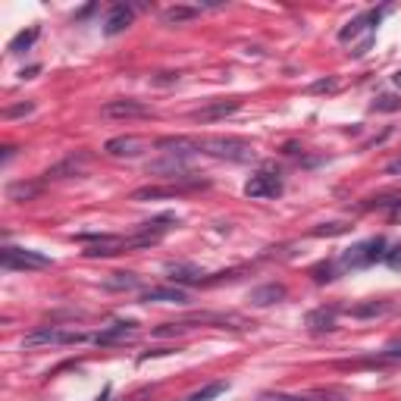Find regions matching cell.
I'll list each match as a JSON object with an SVG mask.
<instances>
[{
  "label": "cell",
  "instance_id": "obj_15",
  "mask_svg": "<svg viewBox=\"0 0 401 401\" xmlns=\"http://www.w3.org/2000/svg\"><path fill=\"white\" fill-rule=\"evenodd\" d=\"M389 10V7H386ZM386 10H370V13H364V16H358V19H351L348 22L342 32H338V41H351L354 35H360V28H373V25H380V19H382V13Z\"/></svg>",
  "mask_w": 401,
  "mask_h": 401
},
{
  "label": "cell",
  "instance_id": "obj_32",
  "mask_svg": "<svg viewBox=\"0 0 401 401\" xmlns=\"http://www.w3.org/2000/svg\"><path fill=\"white\" fill-rule=\"evenodd\" d=\"M386 267L395 270V273H401V245H395L392 251H386Z\"/></svg>",
  "mask_w": 401,
  "mask_h": 401
},
{
  "label": "cell",
  "instance_id": "obj_14",
  "mask_svg": "<svg viewBox=\"0 0 401 401\" xmlns=\"http://www.w3.org/2000/svg\"><path fill=\"white\" fill-rule=\"evenodd\" d=\"M185 163H188V157L163 154L160 160L148 163V173H160V176H176V179H182V176H188V173H185Z\"/></svg>",
  "mask_w": 401,
  "mask_h": 401
},
{
  "label": "cell",
  "instance_id": "obj_1",
  "mask_svg": "<svg viewBox=\"0 0 401 401\" xmlns=\"http://www.w3.org/2000/svg\"><path fill=\"white\" fill-rule=\"evenodd\" d=\"M197 151L219 157V160H232V163L257 160V151H254L251 141L235 138V135H204V138H197Z\"/></svg>",
  "mask_w": 401,
  "mask_h": 401
},
{
  "label": "cell",
  "instance_id": "obj_17",
  "mask_svg": "<svg viewBox=\"0 0 401 401\" xmlns=\"http://www.w3.org/2000/svg\"><path fill=\"white\" fill-rule=\"evenodd\" d=\"M392 310H395L392 301H360V304H354V307H348V314H351L354 320H373V317H386Z\"/></svg>",
  "mask_w": 401,
  "mask_h": 401
},
{
  "label": "cell",
  "instance_id": "obj_24",
  "mask_svg": "<svg viewBox=\"0 0 401 401\" xmlns=\"http://www.w3.org/2000/svg\"><path fill=\"white\" fill-rule=\"evenodd\" d=\"M38 191H41V185L38 182H13V185H7L10 201H32V197H38Z\"/></svg>",
  "mask_w": 401,
  "mask_h": 401
},
{
  "label": "cell",
  "instance_id": "obj_18",
  "mask_svg": "<svg viewBox=\"0 0 401 401\" xmlns=\"http://www.w3.org/2000/svg\"><path fill=\"white\" fill-rule=\"evenodd\" d=\"M282 298H285V285H279V282H267V285H257V289H251V304H257V307L279 304Z\"/></svg>",
  "mask_w": 401,
  "mask_h": 401
},
{
  "label": "cell",
  "instance_id": "obj_11",
  "mask_svg": "<svg viewBox=\"0 0 401 401\" xmlns=\"http://www.w3.org/2000/svg\"><path fill=\"white\" fill-rule=\"evenodd\" d=\"M135 336H138V323L135 320H120V323L107 326L104 332H98L94 342L98 345H116V342H126V338H135Z\"/></svg>",
  "mask_w": 401,
  "mask_h": 401
},
{
  "label": "cell",
  "instance_id": "obj_26",
  "mask_svg": "<svg viewBox=\"0 0 401 401\" xmlns=\"http://www.w3.org/2000/svg\"><path fill=\"white\" fill-rule=\"evenodd\" d=\"M373 113H398L401 110V98L398 94H380V98L370 104Z\"/></svg>",
  "mask_w": 401,
  "mask_h": 401
},
{
  "label": "cell",
  "instance_id": "obj_29",
  "mask_svg": "<svg viewBox=\"0 0 401 401\" xmlns=\"http://www.w3.org/2000/svg\"><path fill=\"white\" fill-rule=\"evenodd\" d=\"M307 91H310V94H336V91H338V78L326 76V78H320V82L310 85Z\"/></svg>",
  "mask_w": 401,
  "mask_h": 401
},
{
  "label": "cell",
  "instance_id": "obj_6",
  "mask_svg": "<svg viewBox=\"0 0 401 401\" xmlns=\"http://www.w3.org/2000/svg\"><path fill=\"white\" fill-rule=\"evenodd\" d=\"M245 195L254 197V201H263V197H279L282 195V179L279 173H257V176H251L245 182Z\"/></svg>",
  "mask_w": 401,
  "mask_h": 401
},
{
  "label": "cell",
  "instance_id": "obj_5",
  "mask_svg": "<svg viewBox=\"0 0 401 401\" xmlns=\"http://www.w3.org/2000/svg\"><path fill=\"white\" fill-rule=\"evenodd\" d=\"M154 144H151V138H144V135H116V138H110L104 144V154L110 157H138L144 154V151H151Z\"/></svg>",
  "mask_w": 401,
  "mask_h": 401
},
{
  "label": "cell",
  "instance_id": "obj_19",
  "mask_svg": "<svg viewBox=\"0 0 401 401\" xmlns=\"http://www.w3.org/2000/svg\"><path fill=\"white\" fill-rule=\"evenodd\" d=\"M336 317H338V307H317V310H310L304 323L314 332H329L336 329Z\"/></svg>",
  "mask_w": 401,
  "mask_h": 401
},
{
  "label": "cell",
  "instance_id": "obj_23",
  "mask_svg": "<svg viewBox=\"0 0 401 401\" xmlns=\"http://www.w3.org/2000/svg\"><path fill=\"white\" fill-rule=\"evenodd\" d=\"M179 191H185V188H179V185H166V188H138V191H132V201H157V197H176Z\"/></svg>",
  "mask_w": 401,
  "mask_h": 401
},
{
  "label": "cell",
  "instance_id": "obj_39",
  "mask_svg": "<svg viewBox=\"0 0 401 401\" xmlns=\"http://www.w3.org/2000/svg\"><path fill=\"white\" fill-rule=\"evenodd\" d=\"M392 82H395V85H398V88H401V69H398V72H395V76H392Z\"/></svg>",
  "mask_w": 401,
  "mask_h": 401
},
{
  "label": "cell",
  "instance_id": "obj_25",
  "mask_svg": "<svg viewBox=\"0 0 401 401\" xmlns=\"http://www.w3.org/2000/svg\"><path fill=\"white\" fill-rule=\"evenodd\" d=\"M226 389H229V382H226V380H217V382H210V386H204V389H197V392H191L185 401H213V398H219Z\"/></svg>",
  "mask_w": 401,
  "mask_h": 401
},
{
  "label": "cell",
  "instance_id": "obj_8",
  "mask_svg": "<svg viewBox=\"0 0 401 401\" xmlns=\"http://www.w3.org/2000/svg\"><path fill=\"white\" fill-rule=\"evenodd\" d=\"M107 120H138V116H154L148 104H141V100H110V104L100 107Z\"/></svg>",
  "mask_w": 401,
  "mask_h": 401
},
{
  "label": "cell",
  "instance_id": "obj_27",
  "mask_svg": "<svg viewBox=\"0 0 401 401\" xmlns=\"http://www.w3.org/2000/svg\"><path fill=\"white\" fill-rule=\"evenodd\" d=\"M35 38H38V28H28V32H19V35L10 41V50L13 54H19V50H28L32 44H35Z\"/></svg>",
  "mask_w": 401,
  "mask_h": 401
},
{
  "label": "cell",
  "instance_id": "obj_37",
  "mask_svg": "<svg viewBox=\"0 0 401 401\" xmlns=\"http://www.w3.org/2000/svg\"><path fill=\"white\" fill-rule=\"evenodd\" d=\"M386 173H401V160H395V163H389V166H386Z\"/></svg>",
  "mask_w": 401,
  "mask_h": 401
},
{
  "label": "cell",
  "instance_id": "obj_3",
  "mask_svg": "<svg viewBox=\"0 0 401 401\" xmlns=\"http://www.w3.org/2000/svg\"><path fill=\"white\" fill-rule=\"evenodd\" d=\"M82 342H94V336L78 329H63V326H44L38 332H28L22 338V348H35V345H82Z\"/></svg>",
  "mask_w": 401,
  "mask_h": 401
},
{
  "label": "cell",
  "instance_id": "obj_2",
  "mask_svg": "<svg viewBox=\"0 0 401 401\" xmlns=\"http://www.w3.org/2000/svg\"><path fill=\"white\" fill-rule=\"evenodd\" d=\"M376 261H386V239L382 235H373V239L360 241V245H351L338 257V263L345 270H367L373 267Z\"/></svg>",
  "mask_w": 401,
  "mask_h": 401
},
{
  "label": "cell",
  "instance_id": "obj_9",
  "mask_svg": "<svg viewBox=\"0 0 401 401\" xmlns=\"http://www.w3.org/2000/svg\"><path fill=\"white\" fill-rule=\"evenodd\" d=\"M91 163V154L88 151H78V154H69L63 163H56V166H50L47 173H44V179H66V176H78L85 166Z\"/></svg>",
  "mask_w": 401,
  "mask_h": 401
},
{
  "label": "cell",
  "instance_id": "obj_16",
  "mask_svg": "<svg viewBox=\"0 0 401 401\" xmlns=\"http://www.w3.org/2000/svg\"><path fill=\"white\" fill-rule=\"evenodd\" d=\"M154 148L160 154H176V157H195L197 154V141L191 138H157Z\"/></svg>",
  "mask_w": 401,
  "mask_h": 401
},
{
  "label": "cell",
  "instance_id": "obj_21",
  "mask_svg": "<svg viewBox=\"0 0 401 401\" xmlns=\"http://www.w3.org/2000/svg\"><path fill=\"white\" fill-rule=\"evenodd\" d=\"M298 401H348L345 389H310V392H301Z\"/></svg>",
  "mask_w": 401,
  "mask_h": 401
},
{
  "label": "cell",
  "instance_id": "obj_34",
  "mask_svg": "<svg viewBox=\"0 0 401 401\" xmlns=\"http://www.w3.org/2000/svg\"><path fill=\"white\" fill-rule=\"evenodd\" d=\"M261 401H298V395H285V392H263Z\"/></svg>",
  "mask_w": 401,
  "mask_h": 401
},
{
  "label": "cell",
  "instance_id": "obj_36",
  "mask_svg": "<svg viewBox=\"0 0 401 401\" xmlns=\"http://www.w3.org/2000/svg\"><path fill=\"white\" fill-rule=\"evenodd\" d=\"M157 85H169V82H179V72H160V76L154 78Z\"/></svg>",
  "mask_w": 401,
  "mask_h": 401
},
{
  "label": "cell",
  "instance_id": "obj_30",
  "mask_svg": "<svg viewBox=\"0 0 401 401\" xmlns=\"http://www.w3.org/2000/svg\"><path fill=\"white\" fill-rule=\"evenodd\" d=\"M336 267H332V261H323V263H317V267L310 270V276H314V282H332L336 279Z\"/></svg>",
  "mask_w": 401,
  "mask_h": 401
},
{
  "label": "cell",
  "instance_id": "obj_35",
  "mask_svg": "<svg viewBox=\"0 0 401 401\" xmlns=\"http://www.w3.org/2000/svg\"><path fill=\"white\" fill-rule=\"evenodd\" d=\"M163 354H173V348H154V351H144L138 358V364H144V360H151V358H163Z\"/></svg>",
  "mask_w": 401,
  "mask_h": 401
},
{
  "label": "cell",
  "instance_id": "obj_20",
  "mask_svg": "<svg viewBox=\"0 0 401 401\" xmlns=\"http://www.w3.org/2000/svg\"><path fill=\"white\" fill-rule=\"evenodd\" d=\"M201 16V7H188V3H176V7L163 10V22L166 25H182V22H191Z\"/></svg>",
  "mask_w": 401,
  "mask_h": 401
},
{
  "label": "cell",
  "instance_id": "obj_28",
  "mask_svg": "<svg viewBox=\"0 0 401 401\" xmlns=\"http://www.w3.org/2000/svg\"><path fill=\"white\" fill-rule=\"evenodd\" d=\"M191 326L185 323V320H179V323H163V326H157L154 329V336L157 338H169V336H185Z\"/></svg>",
  "mask_w": 401,
  "mask_h": 401
},
{
  "label": "cell",
  "instance_id": "obj_10",
  "mask_svg": "<svg viewBox=\"0 0 401 401\" xmlns=\"http://www.w3.org/2000/svg\"><path fill=\"white\" fill-rule=\"evenodd\" d=\"M132 19H135V7H132V3H113L110 13H107L104 32H107V35H120V32H126V28L132 25Z\"/></svg>",
  "mask_w": 401,
  "mask_h": 401
},
{
  "label": "cell",
  "instance_id": "obj_38",
  "mask_svg": "<svg viewBox=\"0 0 401 401\" xmlns=\"http://www.w3.org/2000/svg\"><path fill=\"white\" fill-rule=\"evenodd\" d=\"M392 219H395V223H398V219H401V204H398V207H395V210H392Z\"/></svg>",
  "mask_w": 401,
  "mask_h": 401
},
{
  "label": "cell",
  "instance_id": "obj_4",
  "mask_svg": "<svg viewBox=\"0 0 401 401\" xmlns=\"http://www.w3.org/2000/svg\"><path fill=\"white\" fill-rule=\"evenodd\" d=\"M0 267L10 270V273H13V270H47V267H54V261L44 257V254H38V251H25V248L7 245L0 251Z\"/></svg>",
  "mask_w": 401,
  "mask_h": 401
},
{
  "label": "cell",
  "instance_id": "obj_31",
  "mask_svg": "<svg viewBox=\"0 0 401 401\" xmlns=\"http://www.w3.org/2000/svg\"><path fill=\"white\" fill-rule=\"evenodd\" d=\"M348 229H351L348 223H326V226H317L314 235H320V239H323V235H345Z\"/></svg>",
  "mask_w": 401,
  "mask_h": 401
},
{
  "label": "cell",
  "instance_id": "obj_12",
  "mask_svg": "<svg viewBox=\"0 0 401 401\" xmlns=\"http://www.w3.org/2000/svg\"><path fill=\"white\" fill-rule=\"evenodd\" d=\"M166 273L173 285H201L204 282V273L195 263H166Z\"/></svg>",
  "mask_w": 401,
  "mask_h": 401
},
{
  "label": "cell",
  "instance_id": "obj_22",
  "mask_svg": "<svg viewBox=\"0 0 401 401\" xmlns=\"http://www.w3.org/2000/svg\"><path fill=\"white\" fill-rule=\"evenodd\" d=\"M104 289L107 292H129V289H138V276L135 273H113L104 279Z\"/></svg>",
  "mask_w": 401,
  "mask_h": 401
},
{
  "label": "cell",
  "instance_id": "obj_13",
  "mask_svg": "<svg viewBox=\"0 0 401 401\" xmlns=\"http://www.w3.org/2000/svg\"><path fill=\"white\" fill-rule=\"evenodd\" d=\"M141 301H163V304H185L188 301V292L182 285H157V289H148L141 295Z\"/></svg>",
  "mask_w": 401,
  "mask_h": 401
},
{
  "label": "cell",
  "instance_id": "obj_7",
  "mask_svg": "<svg viewBox=\"0 0 401 401\" xmlns=\"http://www.w3.org/2000/svg\"><path fill=\"white\" fill-rule=\"evenodd\" d=\"M241 110V98H229V100H213V104H204L191 110V120L195 122H217V120H226V116H232V113Z\"/></svg>",
  "mask_w": 401,
  "mask_h": 401
},
{
  "label": "cell",
  "instance_id": "obj_33",
  "mask_svg": "<svg viewBox=\"0 0 401 401\" xmlns=\"http://www.w3.org/2000/svg\"><path fill=\"white\" fill-rule=\"evenodd\" d=\"M32 110H35V104L28 100V104H19V107H7V110H3V116H7V120H13V116H25V113H32Z\"/></svg>",
  "mask_w": 401,
  "mask_h": 401
}]
</instances>
